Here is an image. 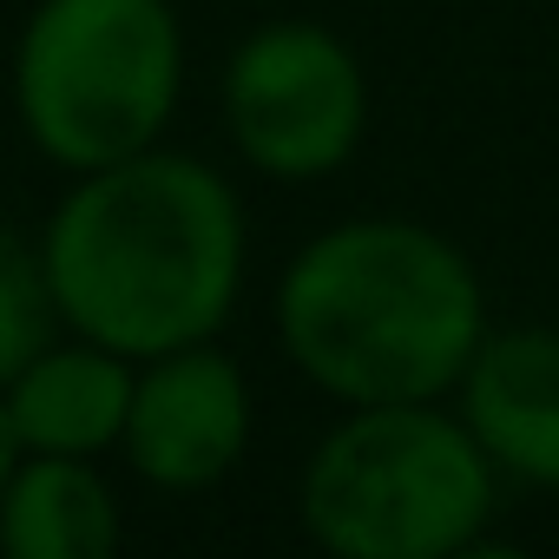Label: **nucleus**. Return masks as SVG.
<instances>
[{"mask_svg": "<svg viewBox=\"0 0 559 559\" xmlns=\"http://www.w3.org/2000/svg\"><path fill=\"white\" fill-rule=\"evenodd\" d=\"M40 257L67 336L152 362L224 336L250 270V224L217 165L152 145L73 171L40 224Z\"/></svg>", "mask_w": 559, "mask_h": 559, "instance_id": "1", "label": "nucleus"}, {"mask_svg": "<svg viewBox=\"0 0 559 559\" xmlns=\"http://www.w3.org/2000/svg\"><path fill=\"white\" fill-rule=\"evenodd\" d=\"M276 343L343 408L448 402L474 362L487 290L474 257L415 217H343L276 276Z\"/></svg>", "mask_w": 559, "mask_h": 559, "instance_id": "2", "label": "nucleus"}, {"mask_svg": "<svg viewBox=\"0 0 559 559\" xmlns=\"http://www.w3.org/2000/svg\"><path fill=\"white\" fill-rule=\"evenodd\" d=\"M500 467L454 402H369L310 448L304 533L336 559H454L487 539Z\"/></svg>", "mask_w": 559, "mask_h": 559, "instance_id": "3", "label": "nucleus"}, {"mask_svg": "<svg viewBox=\"0 0 559 559\" xmlns=\"http://www.w3.org/2000/svg\"><path fill=\"white\" fill-rule=\"evenodd\" d=\"M185 99V27L171 0H34L14 40V119L73 171L165 145Z\"/></svg>", "mask_w": 559, "mask_h": 559, "instance_id": "4", "label": "nucleus"}, {"mask_svg": "<svg viewBox=\"0 0 559 559\" xmlns=\"http://www.w3.org/2000/svg\"><path fill=\"white\" fill-rule=\"evenodd\" d=\"M224 132L276 185H317L369 139V73L323 21H263L224 60Z\"/></svg>", "mask_w": 559, "mask_h": 559, "instance_id": "5", "label": "nucleus"}, {"mask_svg": "<svg viewBox=\"0 0 559 559\" xmlns=\"http://www.w3.org/2000/svg\"><path fill=\"white\" fill-rule=\"evenodd\" d=\"M257 435V395L243 369L211 343L165 349L139 362L119 454L158 493H204L230 480Z\"/></svg>", "mask_w": 559, "mask_h": 559, "instance_id": "6", "label": "nucleus"}, {"mask_svg": "<svg viewBox=\"0 0 559 559\" xmlns=\"http://www.w3.org/2000/svg\"><path fill=\"white\" fill-rule=\"evenodd\" d=\"M448 402L507 480L559 487V330H487Z\"/></svg>", "mask_w": 559, "mask_h": 559, "instance_id": "7", "label": "nucleus"}, {"mask_svg": "<svg viewBox=\"0 0 559 559\" xmlns=\"http://www.w3.org/2000/svg\"><path fill=\"white\" fill-rule=\"evenodd\" d=\"M132 376H139L132 356L60 330L40 356H27L0 382V402H8L14 435H21L27 454H86V461H99L126 435Z\"/></svg>", "mask_w": 559, "mask_h": 559, "instance_id": "8", "label": "nucleus"}, {"mask_svg": "<svg viewBox=\"0 0 559 559\" xmlns=\"http://www.w3.org/2000/svg\"><path fill=\"white\" fill-rule=\"evenodd\" d=\"M126 513L99 461L86 454H21L0 493V552L8 559H112Z\"/></svg>", "mask_w": 559, "mask_h": 559, "instance_id": "9", "label": "nucleus"}, {"mask_svg": "<svg viewBox=\"0 0 559 559\" xmlns=\"http://www.w3.org/2000/svg\"><path fill=\"white\" fill-rule=\"evenodd\" d=\"M53 336H60V310H53L40 237H27L0 217V382L27 356H40Z\"/></svg>", "mask_w": 559, "mask_h": 559, "instance_id": "10", "label": "nucleus"}, {"mask_svg": "<svg viewBox=\"0 0 559 559\" xmlns=\"http://www.w3.org/2000/svg\"><path fill=\"white\" fill-rule=\"evenodd\" d=\"M21 435H14V415H8V402H0V493H8V480H14V467H21Z\"/></svg>", "mask_w": 559, "mask_h": 559, "instance_id": "11", "label": "nucleus"}]
</instances>
